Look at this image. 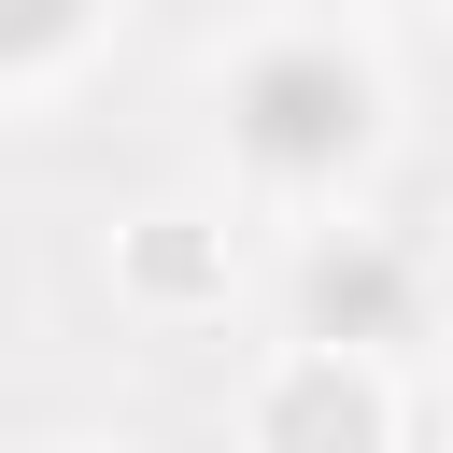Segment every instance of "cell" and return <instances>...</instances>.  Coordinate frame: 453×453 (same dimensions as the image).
Instances as JSON below:
<instances>
[{
    "label": "cell",
    "instance_id": "2",
    "mask_svg": "<svg viewBox=\"0 0 453 453\" xmlns=\"http://www.w3.org/2000/svg\"><path fill=\"white\" fill-rule=\"evenodd\" d=\"M269 453H382V411H368V382H354L340 354L283 368V382H269Z\"/></svg>",
    "mask_w": 453,
    "mask_h": 453
},
{
    "label": "cell",
    "instance_id": "5",
    "mask_svg": "<svg viewBox=\"0 0 453 453\" xmlns=\"http://www.w3.org/2000/svg\"><path fill=\"white\" fill-rule=\"evenodd\" d=\"M71 14H85V0H0V57H42V42H71Z\"/></svg>",
    "mask_w": 453,
    "mask_h": 453
},
{
    "label": "cell",
    "instance_id": "4",
    "mask_svg": "<svg viewBox=\"0 0 453 453\" xmlns=\"http://www.w3.org/2000/svg\"><path fill=\"white\" fill-rule=\"evenodd\" d=\"M127 269H142L156 297H198V283H212V241H184V226H142V241H127Z\"/></svg>",
    "mask_w": 453,
    "mask_h": 453
},
{
    "label": "cell",
    "instance_id": "1",
    "mask_svg": "<svg viewBox=\"0 0 453 453\" xmlns=\"http://www.w3.org/2000/svg\"><path fill=\"white\" fill-rule=\"evenodd\" d=\"M241 142H255L269 170H340V156L368 142V85H354L340 57H311V42H283V57L241 71Z\"/></svg>",
    "mask_w": 453,
    "mask_h": 453
},
{
    "label": "cell",
    "instance_id": "3",
    "mask_svg": "<svg viewBox=\"0 0 453 453\" xmlns=\"http://www.w3.org/2000/svg\"><path fill=\"white\" fill-rule=\"evenodd\" d=\"M311 326L340 340V326H396V255H326L311 269Z\"/></svg>",
    "mask_w": 453,
    "mask_h": 453
}]
</instances>
